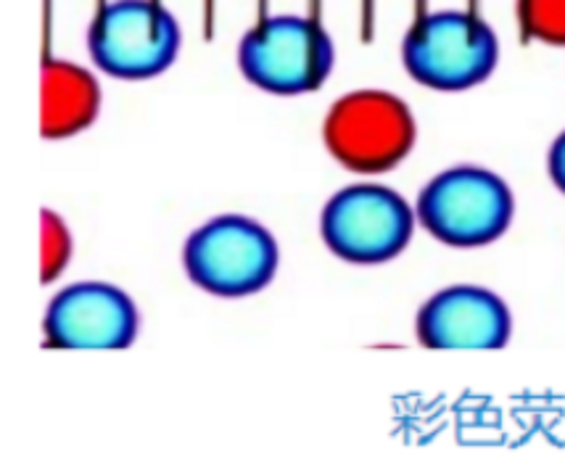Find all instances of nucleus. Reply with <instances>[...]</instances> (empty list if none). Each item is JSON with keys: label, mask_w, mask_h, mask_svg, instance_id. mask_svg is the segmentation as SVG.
Here are the masks:
<instances>
[{"label": "nucleus", "mask_w": 565, "mask_h": 467, "mask_svg": "<svg viewBox=\"0 0 565 467\" xmlns=\"http://www.w3.org/2000/svg\"><path fill=\"white\" fill-rule=\"evenodd\" d=\"M515 195L487 167L460 164L430 178L418 195L415 216L430 238L452 248H481L508 233Z\"/></svg>", "instance_id": "obj_1"}, {"label": "nucleus", "mask_w": 565, "mask_h": 467, "mask_svg": "<svg viewBox=\"0 0 565 467\" xmlns=\"http://www.w3.org/2000/svg\"><path fill=\"white\" fill-rule=\"evenodd\" d=\"M402 64L428 91H470L494 74L500 40L473 11L423 13L402 40Z\"/></svg>", "instance_id": "obj_2"}, {"label": "nucleus", "mask_w": 565, "mask_h": 467, "mask_svg": "<svg viewBox=\"0 0 565 467\" xmlns=\"http://www.w3.org/2000/svg\"><path fill=\"white\" fill-rule=\"evenodd\" d=\"M322 140L328 153L349 172L383 174L413 151L418 121L396 93L362 87L328 108Z\"/></svg>", "instance_id": "obj_3"}, {"label": "nucleus", "mask_w": 565, "mask_h": 467, "mask_svg": "<svg viewBox=\"0 0 565 467\" xmlns=\"http://www.w3.org/2000/svg\"><path fill=\"white\" fill-rule=\"evenodd\" d=\"M241 74L273 96H307L328 83L335 66L331 32L312 17H267L241 38Z\"/></svg>", "instance_id": "obj_4"}, {"label": "nucleus", "mask_w": 565, "mask_h": 467, "mask_svg": "<svg viewBox=\"0 0 565 467\" xmlns=\"http://www.w3.org/2000/svg\"><path fill=\"white\" fill-rule=\"evenodd\" d=\"M278 241L257 220L220 214L191 233L183 246L188 277L220 299H244L265 290L278 273Z\"/></svg>", "instance_id": "obj_5"}, {"label": "nucleus", "mask_w": 565, "mask_h": 467, "mask_svg": "<svg viewBox=\"0 0 565 467\" xmlns=\"http://www.w3.org/2000/svg\"><path fill=\"white\" fill-rule=\"evenodd\" d=\"M415 206L405 195L379 182H356L328 199L320 214V235L328 252L349 264H383L413 241Z\"/></svg>", "instance_id": "obj_6"}, {"label": "nucleus", "mask_w": 565, "mask_h": 467, "mask_svg": "<svg viewBox=\"0 0 565 467\" xmlns=\"http://www.w3.org/2000/svg\"><path fill=\"white\" fill-rule=\"evenodd\" d=\"M180 43L178 19L159 0H111L87 32L93 61L117 79L159 77L174 64Z\"/></svg>", "instance_id": "obj_7"}, {"label": "nucleus", "mask_w": 565, "mask_h": 467, "mask_svg": "<svg viewBox=\"0 0 565 467\" xmlns=\"http://www.w3.org/2000/svg\"><path fill=\"white\" fill-rule=\"evenodd\" d=\"M140 311L111 283H74L53 296L43 333L53 349H127L136 343Z\"/></svg>", "instance_id": "obj_8"}, {"label": "nucleus", "mask_w": 565, "mask_h": 467, "mask_svg": "<svg viewBox=\"0 0 565 467\" xmlns=\"http://www.w3.org/2000/svg\"><path fill=\"white\" fill-rule=\"evenodd\" d=\"M513 317L494 290L449 286L418 309L415 336L436 351H497L508 347Z\"/></svg>", "instance_id": "obj_9"}, {"label": "nucleus", "mask_w": 565, "mask_h": 467, "mask_svg": "<svg viewBox=\"0 0 565 467\" xmlns=\"http://www.w3.org/2000/svg\"><path fill=\"white\" fill-rule=\"evenodd\" d=\"M98 79L72 61H45L40 87V132L64 140L87 130L98 119Z\"/></svg>", "instance_id": "obj_10"}, {"label": "nucleus", "mask_w": 565, "mask_h": 467, "mask_svg": "<svg viewBox=\"0 0 565 467\" xmlns=\"http://www.w3.org/2000/svg\"><path fill=\"white\" fill-rule=\"evenodd\" d=\"M518 24L529 40L565 49V0H518Z\"/></svg>", "instance_id": "obj_11"}, {"label": "nucleus", "mask_w": 565, "mask_h": 467, "mask_svg": "<svg viewBox=\"0 0 565 467\" xmlns=\"http://www.w3.org/2000/svg\"><path fill=\"white\" fill-rule=\"evenodd\" d=\"M40 252H43V283L56 280L72 259V233L64 220L51 209L43 212V233H40Z\"/></svg>", "instance_id": "obj_12"}, {"label": "nucleus", "mask_w": 565, "mask_h": 467, "mask_svg": "<svg viewBox=\"0 0 565 467\" xmlns=\"http://www.w3.org/2000/svg\"><path fill=\"white\" fill-rule=\"evenodd\" d=\"M547 172L553 185L565 195V130L557 135L547 153Z\"/></svg>", "instance_id": "obj_13"}]
</instances>
